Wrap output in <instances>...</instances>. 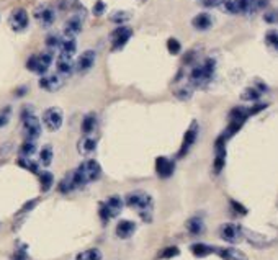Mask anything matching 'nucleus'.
<instances>
[{
  "mask_svg": "<svg viewBox=\"0 0 278 260\" xmlns=\"http://www.w3.org/2000/svg\"><path fill=\"white\" fill-rule=\"evenodd\" d=\"M8 123V118H7V115H0V128H3L5 125Z\"/></svg>",
  "mask_w": 278,
  "mask_h": 260,
  "instance_id": "47",
  "label": "nucleus"
},
{
  "mask_svg": "<svg viewBox=\"0 0 278 260\" xmlns=\"http://www.w3.org/2000/svg\"><path fill=\"white\" fill-rule=\"evenodd\" d=\"M223 7L232 15H250L259 10V0H226Z\"/></svg>",
  "mask_w": 278,
  "mask_h": 260,
  "instance_id": "4",
  "label": "nucleus"
},
{
  "mask_svg": "<svg viewBox=\"0 0 278 260\" xmlns=\"http://www.w3.org/2000/svg\"><path fill=\"white\" fill-rule=\"evenodd\" d=\"M215 67L216 62L215 59H206L201 66H196L190 74V82L193 84L195 87H201L211 81L213 74H215Z\"/></svg>",
  "mask_w": 278,
  "mask_h": 260,
  "instance_id": "3",
  "label": "nucleus"
},
{
  "mask_svg": "<svg viewBox=\"0 0 278 260\" xmlns=\"http://www.w3.org/2000/svg\"><path fill=\"white\" fill-rule=\"evenodd\" d=\"M191 25H193L195 30L205 31V30H208V28H211L213 18H211L208 13H200V15H196L193 20H191Z\"/></svg>",
  "mask_w": 278,
  "mask_h": 260,
  "instance_id": "23",
  "label": "nucleus"
},
{
  "mask_svg": "<svg viewBox=\"0 0 278 260\" xmlns=\"http://www.w3.org/2000/svg\"><path fill=\"white\" fill-rule=\"evenodd\" d=\"M35 18L38 20L43 26H51L52 23H54V20H56V12H54V8H52L51 5L43 3V5H40V7H36Z\"/></svg>",
  "mask_w": 278,
  "mask_h": 260,
  "instance_id": "12",
  "label": "nucleus"
},
{
  "mask_svg": "<svg viewBox=\"0 0 278 260\" xmlns=\"http://www.w3.org/2000/svg\"><path fill=\"white\" fill-rule=\"evenodd\" d=\"M224 142L226 139L221 136L216 141V159H215V172L219 173L224 169V164H226V147H224Z\"/></svg>",
  "mask_w": 278,
  "mask_h": 260,
  "instance_id": "18",
  "label": "nucleus"
},
{
  "mask_svg": "<svg viewBox=\"0 0 278 260\" xmlns=\"http://www.w3.org/2000/svg\"><path fill=\"white\" fill-rule=\"evenodd\" d=\"M43 123L51 132L57 131L62 126V111L59 108H49L43 113Z\"/></svg>",
  "mask_w": 278,
  "mask_h": 260,
  "instance_id": "9",
  "label": "nucleus"
},
{
  "mask_svg": "<svg viewBox=\"0 0 278 260\" xmlns=\"http://www.w3.org/2000/svg\"><path fill=\"white\" fill-rule=\"evenodd\" d=\"M100 175H101L100 164L97 161H92V159H90V161H85V162L80 164L71 177H72L74 187L79 188V187H85V185L90 183V182L98 180Z\"/></svg>",
  "mask_w": 278,
  "mask_h": 260,
  "instance_id": "1",
  "label": "nucleus"
},
{
  "mask_svg": "<svg viewBox=\"0 0 278 260\" xmlns=\"http://www.w3.org/2000/svg\"><path fill=\"white\" fill-rule=\"evenodd\" d=\"M95 126H97V118H95V115H87L82 121V131L85 134H90V132H93Z\"/></svg>",
  "mask_w": 278,
  "mask_h": 260,
  "instance_id": "29",
  "label": "nucleus"
},
{
  "mask_svg": "<svg viewBox=\"0 0 278 260\" xmlns=\"http://www.w3.org/2000/svg\"><path fill=\"white\" fill-rule=\"evenodd\" d=\"M80 31H82V18L72 17L71 20H67L66 26H64V35H66L67 38H74Z\"/></svg>",
  "mask_w": 278,
  "mask_h": 260,
  "instance_id": "21",
  "label": "nucleus"
},
{
  "mask_svg": "<svg viewBox=\"0 0 278 260\" xmlns=\"http://www.w3.org/2000/svg\"><path fill=\"white\" fill-rule=\"evenodd\" d=\"M72 69H74L72 57L61 56L59 59H57V71H59V74H62V76H69V74H72Z\"/></svg>",
  "mask_w": 278,
  "mask_h": 260,
  "instance_id": "25",
  "label": "nucleus"
},
{
  "mask_svg": "<svg viewBox=\"0 0 278 260\" xmlns=\"http://www.w3.org/2000/svg\"><path fill=\"white\" fill-rule=\"evenodd\" d=\"M260 97V90L249 87L242 92V100H257Z\"/></svg>",
  "mask_w": 278,
  "mask_h": 260,
  "instance_id": "34",
  "label": "nucleus"
},
{
  "mask_svg": "<svg viewBox=\"0 0 278 260\" xmlns=\"http://www.w3.org/2000/svg\"><path fill=\"white\" fill-rule=\"evenodd\" d=\"M123 205H125V201H123L121 196L118 195H113V196H110L108 200L105 201V203H101L100 205V217H101V221H110L111 217H115V216H118L121 213V210H123Z\"/></svg>",
  "mask_w": 278,
  "mask_h": 260,
  "instance_id": "5",
  "label": "nucleus"
},
{
  "mask_svg": "<svg viewBox=\"0 0 278 260\" xmlns=\"http://www.w3.org/2000/svg\"><path fill=\"white\" fill-rule=\"evenodd\" d=\"M267 43L270 46L277 47V31H270L269 35H267Z\"/></svg>",
  "mask_w": 278,
  "mask_h": 260,
  "instance_id": "43",
  "label": "nucleus"
},
{
  "mask_svg": "<svg viewBox=\"0 0 278 260\" xmlns=\"http://www.w3.org/2000/svg\"><path fill=\"white\" fill-rule=\"evenodd\" d=\"M231 206L234 208V211H239V215H247V210H245L240 203H237V201L232 200V201H231Z\"/></svg>",
  "mask_w": 278,
  "mask_h": 260,
  "instance_id": "42",
  "label": "nucleus"
},
{
  "mask_svg": "<svg viewBox=\"0 0 278 260\" xmlns=\"http://www.w3.org/2000/svg\"><path fill=\"white\" fill-rule=\"evenodd\" d=\"M95 147H97V141H95L93 137H85L79 144V151L82 154H90L95 151Z\"/></svg>",
  "mask_w": 278,
  "mask_h": 260,
  "instance_id": "27",
  "label": "nucleus"
},
{
  "mask_svg": "<svg viewBox=\"0 0 278 260\" xmlns=\"http://www.w3.org/2000/svg\"><path fill=\"white\" fill-rule=\"evenodd\" d=\"M265 20H267L269 23H275V22H277V13H275V12L267 13V15H265Z\"/></svg>",
  "mask_w": 278,
  "mask_h": 260,
  "instance_id": "46",
  "label": "nucleus"
},
{
  "mask_svg": "<svg viewBox=\"0 0 278 260\" xmlns=\"http://www.w3.org/2000/svg\"><path fill=\"white\" fill-rule=\"evenodd\" d=\"M185 227L191 236H200V234H203V231H205V222H203L201 217L195 216V217H190V219L186 221Z\"/></svg>",
  "mask_w": 278,
  "mask_h": 260,
  "instance_id": "22",
  "label": "nucleus"
},
{
  "mask_svg": "<svg viewBox=\"0 0 278 260\" xmlns=\"http://www.w3.org/2000/svg\"><path fill=\"white\" fill-rule=\"evenodd\" d=\"M190 251L195 257H206V256H210V254H215V247L208 246V244H203V242H196V244H191Z\"/></svg>",
  "mask_w": 278,
  "mask_h": 260,
  "instance_id": "24",
  "label": "nucleus"
},
{
  "mask_svg": "<svg viewBox=\"0 0 278 260\" xmlns=\"http://www.w3.org/2000/svg\"><path fill=\"white\" fill-rule=\"evenodd\" d=\"M95 59H97V52H95V51H92V49L84 51L82 54H80L79 59H77L76 69L79 72H87V71H90V69L93 67Z\"/></svg>",
  "mask_w": 278,
  "mask_h": 260,
  "instance_id": "14",
  "label": "nucleus"
},
{
  "mask_svg": "<svg viewBox=\"0 0 278 260\" xmlns=\"http://www.w3.org/2000/svg\"><path fill=\"white\" fill-rule=\"evenodd\" d=\"M103 10H105V3L101 2V0H98V2L95 3V7H93V13L95 15H101V13H103Z\"/></svg>",
  "mask_w": 278,
  "mask_h": 260,
  "instance_id": "44",
  "label": "nucleus"
},
{
  "mask_svg": "<svg viewBox=\"0 0 278 260\" xmlns=\"http://www.w3.org/2000/svg\"><path fill=\"white\" fill-rule=\"evenodd\" d=\"M174 169H175L174 161H170V159H167V157H157V161H156V172H157L159 177L169 178L170 175L174 173Z\"/></svg>",
  "mask_w": 278,
  "mask_h": 260,
  "instance_id": "16",
  "label": "nucleus"
},
{
  "mask_svg": "<svg viewBox=\"0 0 278 260\" xmlns=\"http://www.w3.org/2000/svg\"><path fill=\"white\" fill-rule=\"evenodd\" d=\"M12 260H28V254H26L25 249H20L12 256Z\"/></svg>",
  "mask_w": 278,
  "mask_h": 260,
  "instance_id": "41",
  "label": "nucleus"
},
{
  "mask_svg": "<svg viewBox=\"0 0 278 260\" xmlns=\"http://www.w3.org/2000/svg\"><path fill=\"white\" fill-rule=\"evenodd\" d=\"M74 188L76 187H74V183H72V177H66L59 183V192L61 193H69V192H72Z\"/></svg>",
  "mask_w": 278,
  "mask_h": 260,
  "instance_id": "35",
  "label": "nucleus"
},
{
  "mask_svg": "<svg viewBox=\"0 0 278 260\" xmlns=\"http://www.w3.org/2000/svg\"><path fill=\"white\" fill-rule=\"evenodd\" d=\"M133 35V30L128 28V26H120L118 30L113 31V35H111V40H113V49H121L123 46H125L128 41H130Z\"/></svg>",
  "mask_w": 278,
  "mask_h": 260,
  "instance_id": "15",
  "label": "nucleus"
},
{
  "mask_svg": "<svg viewBox=\"0 0 278 260\" xmlns=\"http://www.w3.org/2000/svg\"><path fill=\"white\" fill-rule=\"evenodd\" d=\"M35 151H36L35 141L28 139L26 142H23V146H21V149H20V154H21V157H30Z\"/></svg>",
  "mask_w": 278,
  "mask_h": 260,
  "instance_id": "32",
  "label": "nucleus"
},
{
  "mask_svg": "<svg viewBox=\"0 0 278 260\" xmlns=\"http://www.w3.org/2000/svg\"><path fill=\"white\" fill-rule=\"evenodd\" d=\"M226 0H203V5L208 8H215V7H219V5H223Z\"/></svg>",
  "mask_w": 278,
  "mask_h": 260,
  "instance_id": "40",
  "label": "nucleus"
},
{
  "mask_svg": "<svg viewBox=\"0 0 278 260\" xmlns=\"http://www.w3.org/2000/svg\"><path fill=\"white\" fill-rule=\"evenodd\" d=\"M130 20V13L128 12H115L111 15V22L113 23H123V22H128Z\"/></svg>",
  "mask_w": 278,
  "mask_h": 260,
  "instance_id": "39",
  "label": "nucleus"
},
{
  "mask_svg": "<svg viewBox=\"0 0 278 260\" xmlns=\"http://www.w3.org/2000/svg\"><path fill=\"white\" fill-rule=\"evenodd\" d=\"M40 162L43 164V166H49V164L52 162V149L49 146H46L45 149H41L40 152Z\"/></svg>",
  "mask_w": 278,
  "mask_h": 260,
  "instance_id": "31",
  "label": "nucleus"
},
{
  "mask_svg": "<svg viewBox=\"0 0 278 260\" xmlns=\"http://www.w3.org/2000/svg\"><path fill=\"white\" fill-rule=\"evenodd\" d=\"M196 137H198V125L193 123L188 130H186V132H185L184 142H182V147H180V151H179V157H184L185 154L190 151V147L195 144Z\"/></svg>",
  "mask_w": 278,
  "mask_h": 260,
  "instance_id": "13",
  "label": "nucleus"
},
{
  "mask_svg": "<svg viewBox=\"0 0 278 260\" xmlns=\"http://www.w3.org/2000/svg\"><path fill=\"white\" fill-rule=\"evenodd\" d=\"M167 49H169L170 54H179L180 49H182V44L175 38H170L167 41Z\"/></svg>",
  "mask_w": 278,
  "mask_h": 260,
  "instance_id": "37",
  "label": "nucleus"
},
{
  "mask_svg": "<svg viewBox=\"0 0 278 260\" xmlns=\"http://www.w3.org/2000/svg\"><path fill=\"white\" fill-rule=\"evenodd\" d=\"M35 205H36V200H31L30 203H26V205L23 206V208L20 210V213H26V211H30L31 208H33Z\"/></svg>",
  "mask_w": 278,
  "mask_h": 260,
  "instance_id": "45",
  "label": "nucleus"
},
{
  "mask_svg": "<svg viewBox=\"0 0 278 260\" xmlns=\"http://www.w3.org/2000/svg\"><path fill=\"white\" fill-rule=\"evenodd\" d=\"M125 203L130 206V208L136 210L139 216L142 217L146 222L152 221V196L146 193V192H131L126 195Z\"/></svg>",
  "mask_w": 278,
  "mask_h": 260,
  "instance_id": "2",
  "label": "nucleus"
},
{
  "mask_svg": "<svg viewBox=\"0 0 278 260\" xmlns=\"http://www.w3.org/2000/svg\"><path fill=\"white\" fill-rule=\"evenodd\" d=\"M40 183H41V190L43 192H47L52 183H54V177H52L51 172H41L40 173Z\"/></svg>",
  "mask_w": 278,
  "mask_h": 260,
  "instance_id": "28",
  "label": "nucleus"
},
{
  "mask_svg": "<svg viewBox=\"0 0 278 260\" xmlns=\"http://www.w3.org/2000/svg\"><path fill=\"white\" fill-rule=\"evenodd\" d=\"M18 166H21L23 169H26V171L33 172V173H38V166H36L35 162H31L28 157H21L18 161Z\"/></svg>",
  "mask_w": 278,
  "mask_h": 260,
  "instance_id": "33",
  "label": "nucleus"
},
{
  "mask_svg": "<svg viewBox=\"0 0 278 260\" xmlns=\"http://www.w3.org/2000/svg\"><path fill=\"white\" fill-rule=\"evenodd\" d=\"M215 254H218L224 260H249L244 252L234 247H215Z\"/></svg>",
  "mask_w": 278,
  "mask_h": 260,
  "instance_id": "17",
  "label": "nucleus"
},
{
  "mask_svg": "<svg viewBox=\"0 0 278 260\" xmlns=\"http://www.w3.org/2000/svg\"><path fill=\"white\" fill-rule=\"evenodd\" d=\"M219 236H221L223 241H226L229 244H236L242 241V227L237 224H232V222H226L219 227Z\"/></svg>",
  "mask_w": 278,
  "mask_h": 260,
  "instance_id": "8",
  "label": "nucleus"
},
{
  "mask_svg": "<svg viewBox=\"0 0 278 260\" xmlns=\"http://www.w3.org/2000/svg\"><path fill=\"white\" fill-rule=\"evenodd\" d=\"M77 260H101V252L98 249H89V251L79 254Z\"/></svg>",
  "mask_w": 278,
  "mask_h": 260,
  "instance_id": "30",
  "label": "nucleus"
},
{
  "mask_svg": "<svg viewBox=\"0 0 278 260\" xmlns=\"http://www.w3.org/2000/svg\"><path fill=\"white\" fill-rule=\"evenodd\" d=\"M180 256V249L179 247H167V249H164V252L160 254V259H172V257H177Z\"/></svg>",
  "mask_w": 278,
  "mask_h": 260,
  "instance_id": "36",
  "label": "nucleus"
},
{
  "mask_svg": "<svg viewBox=\"0 0 278 260\" xmlns=\"http://www.w3.org/2000/svg\"><path fill=\"white\" fill-rule=\"evenodd\" d=\"M136 231V222H133L130 219H121L118 224H116V236L120 239H128L135 234Z\"/></svg>",
  "mask_w": 278,
  "mask_h": 260,
  "instance_id": "19",
  "label": "nucleus"
},
{
  "mask_svg": "<svg viewBox=\"0 0 278 260\" xmlns=\"http://www.w3.org/2000/svg\"><path fill=\"white\" fill-rule=\"evenodd\" d=\"M21 118H23V130L26 132V137H28L30 141L38 139V137L41 136L43 130H41L40 120L33 115V111H31V110H23Z\"/></svg>",
  "mask_w": 278,
  "mask_h": 260,
  "instance_id": "6",
  "label": "nucleus"
},
{
  "mask_svg": "<svg viewBox=\"0 0 278 260\" xmlns=\"http://www.w3.org/2000/svg\"><path fill=\"white\" fill-rule=\"evenodd\" d=\"M8 23H10V28H12L13 31H25L26 28H28V23H30V18H28L26 10L25 8L13 10V12L10 13Z\"/></svg>",
  "mask_w": 278,
  "mask_h": 260,
  "instance_id": "10",
  "label": "nucleus"
},
{
  "mask_svg": "<svg viewBox=\"0 0 278 260\" xmlns=\"http://www.w3.org/2000/svg\"><path fill=\"white\" fill-rule=\"evenodd\" d=\"M242 237L247 239V242L252 244V246L257 247V249H267V247H270L272 244H274V241H272V239H269L267 236L260 234V232L245 229V227H242Z\"/></svg>",
  "mask_w": 278,
  "mask_h": 260,
  "instance_id": "11",
  "label": "nucleus"
},
{
  "mask_svg": "<svg viewBox=\"0 0 278 260\" xmlns=\"http://www.w3.org/2000/svg\"><path fill=\"white\" fill-rule=\"evenodd\" d=\"M51 64H52V54L51 52L31 56L30 59L26 61V67H28L31 72H36V74H46Z\"/></svg>",
  "mask_w": 278,
  "mask_h": 260,
  "instance_id": "7",
  "label": "nucleus"
},
{
  "mask_svg": "<svg viewBox=\"0 0 278 260\" xmlns=\"http://www.w3.org/2000/svg\"><path fill=\"white\" fill-rule=\"evenodd\" d=\"M61 43H62V40H61L59 35H49L46 38V46L47 47H59Z\"/></svg>",
  "mask_w": 278,
  "mask_h": 260,
  "instance_id": "38",
  "label": "nucleus"
},
{
  "mask_svg": "<svg viewBox=\"0 0 278 260\" xmlns=\"http://www.w3.org/2000/svg\"><path fill=\"white\" fill-rule=\"evenodd\" d=\"M59 47H61V56L72 57V54L77 49V43H76V40H74V38H67V40L62 41Z\"/></svg>",
  "mask_w": 278,
  "mask_h": 260,
  "instance_id": "26",
  "label": "nucleus"
},
{
  "mask_svg": "<svg viewBox=\"0 0 278 260\" xmlns=\"http://www.w3.org/2000/svg\"><path fill=\"white\" fill-rule=\"evenodd\" d=\"M62 77L59 76V74H56V76H47V77H43L40 81V87H43L45 90H49V92H52V90H57L62 87Z\"/></svg>",
  "mask_w": 278,
  "mask_h": 260,
  "instance_id": "20",
  "label": "nucleus"
}]
</instances>
